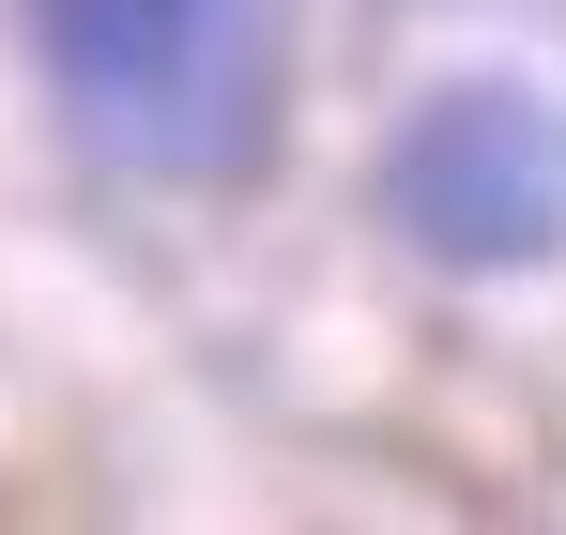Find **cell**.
Returning <instances> with one entry per match:
<instances>
[{
  "mask_svg": "<svg viewBox=\"0 0 566 535\" xmlns=\"http://www.w3.org/2000/svg\"><path fill=\"white\" fill-rule=\"evenodd\" d=\"M31 46L138 183H230L276 138V0H31Z\"/></svg>",
  "mask_w": 566,
  "mask_h": 535,
  "instance_id": "obj_1",
  "label": "cell"
},
{
  "mask_svg": "<svg viewBox=\"0 0 566 535\" xmlns=\"http://www.w3.org/2000/svg\"><path fill=\"white\" fill-rule=\"evenodd\" d=\"M382 214L444 275H552L566 261V107L521 77H444L382 154Z\"/></svg>",
  "mask_w": 566,
  "mask_h": 535,
  "instance_id": "obj_2",
  "label": "cell"
}]
</instances>
